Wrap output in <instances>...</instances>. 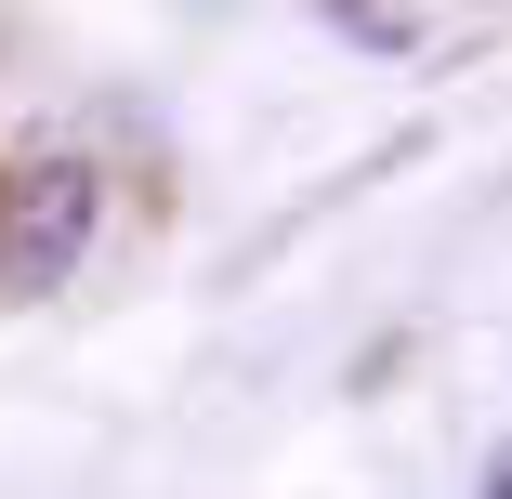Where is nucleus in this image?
Wrapping results in <instances>:
<instances>
[{
	"label": "nucleus",
	"instance_id": "1",
	"mask_svg": "<svg viewBox=\"0 0 512 499\" xmlns=\"http://www.w3.org/2000/svg\"><path fill=\"white\" fill-rule=\"evenodd\" d=\"M79 237H92V171L79 158H40V171L0 184V289H66Z\"/></svg>",
	"mask_w": 512,
	"mask_h": 499
}]
</instances>
